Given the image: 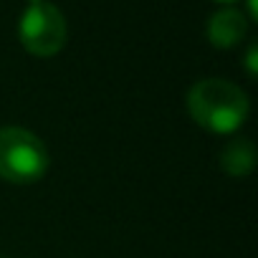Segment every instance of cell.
Here are the masks:
<instances>
[{
	"label": "cell",
	"instance_id": "2",
	"mask_svg": "<svg viewBox=\"0 0 258 258\" xmlns=\"http://www.w3.org/2000/svg\"><path fill=\"white\" fill-rule=\"evenodd\" d=\"M51 157L43 140L23 126L0 129V180L13 185L38 182L48 172Z\"/></svg>",
	"mask_w": 258,
	"mask_h": 258
},
{
	"label": "cell",
	"instance_id": "4",
	"mask_svg": "<svg viewBox=\"0 0 258 258\" xmlns=\"http://www.w3.org/2000/svg\"><path fill=\"white\" fill-rule=\"evenodd\" d=\"M248 33V18L238 8H223L208 21V41L215 48H233Z\"/></svg>",
	"mask_w": 258,
	"mask_h": 258
},
{
	"label": "cell",
	"instance_id": "1",
	"mask_svg": "<svg viewBox=\"0 0 258 258\" xmlns=\"http://www.w3.org/2000/svg\"><path fill=\"white\" fill-rule=\"evenodd\" d=\"M190 116L213 135H230L245 124L250 101L245 91L228 79H203L187 91Z\"/></svg>",
	"mask_w": 258,
	"mask_h": 258
},
{
	"label": "cell",
	"instance_id": "5",
	"mask_svg": "<svg viewBox=\"0 0 258 258\" xmlns=\"http://www.w3.org/2000/svg\"><path fill=\"white\" fill-rule=\"evenodd\" d=\"M220 167L230 177H245L255 167V145L248 137L230 140L220 152Z\"/></svg>",
	"mask_w": 258,
	"mask_h": 258
},
{
	"label": "cell",
	"instance_id": "10",
	"mask_svg": "<svg viewBox=\"0 0 258 258\" xmlns=\"http://www.w3.org/2000/svg\"><path fill=\"white\" fill-rule=\"evenodd\" d=\"M0 258H6V255H0Z\"/></svg>",
	"mask_w": 258,
	"mask_h": 258
},
{
	"label": "cell",
	"instance_id": "9",
	"mask_svg": "<svg viewBox=\"0 0 258 258\" xmlns=\"http://www.w3.org/2000/svg\"><path fill=\"white\" fill-rule=\"evenodd\" d=\"M31 3H43V0H31Z\"/></svg>",
	"mask_w": 258,
	"mask_h": 258
},
{
	"label": "cell",
	"instance_id": "3",
	"mask_svg": "<svg viewBox=\"0 0 258 258\" xmlns=\"http://www.w3.org/2000/svg\"><path fill=\"white\" fill-rule=\"evenodd\" d=\"M69 28L63 13L53 3H31L18 23V38L23 48L38 58L56 56L66 43Z\"/></svg>",
	"mask_w": 258,
	"mask_h": 258
},
{
	"label": "cell",
	"instance_id": "6",
	"mask_svg": "<svg viewBox=\"0 0 258 258\" xmlns=\"http://www.w3.org/2000/svg\"><path fill=\"white\" fill-rule=\"evenodd\" d=\"M255 56H258V48H255V43H253V46L248 48V53H245V69H248V74H250V76H255V74H258V63H255L258 58H255Z\"/></svg>",
	"mask_w": 258,
	"mask_h": 258
},
{
	"label": "cell",
	"instance_id": "7",
	"mask_svg": "<svg viewBox=\"0 0 258 258\" xmlns=\"http://www.w3.org/2000/svg\"><path fill=\"white\" fill-rule=\"evenodd\" d=\"M248 16H250V18H258V8H255V0H248Z\"/></svg>",
	"mask_w": 258,
	"mask_h": 258
},
{
	"label": "cell",
	"instance_id": "8",
	"mask_svg": "<svg viewBox=\"0 0 258 258\" xmlns=\"http://www.w3.org/2000/svg\"><path fill=\"white\" fill-rule=\"evenodd\" d=\"M215 3H223V6H230V3H235V0H215Z\"/></svg>",
	"mask_w": 258,
	"mask_h": 258
}]
</instances>
